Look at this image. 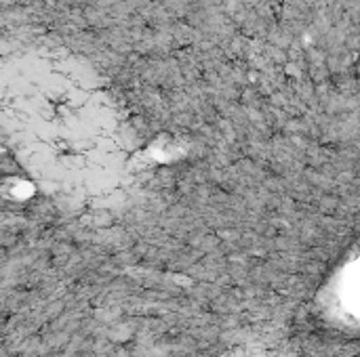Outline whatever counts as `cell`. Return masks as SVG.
Instances as JSON below:
<instances>
[{"instance_id":"cell-1","label":"cell","mask_w":360,"mask_h":357,"mask_svg":"<svg viewBox=\"0 0 360 357\" xmlns=\"http://www.w3.org/2000/svg\"><path fill=\"white\" fill-rule=\"evenodd\" d=\"M2 122L30 173L59 196L112 194L133 149L97 72L59 46L17 50L2 67Z\"/></svg>"}]
</instances>
